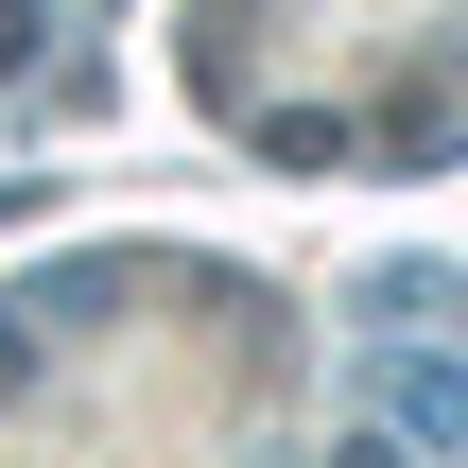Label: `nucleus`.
I'll return each instance as SVG.
<instances>
[{
	"mask_svg": "<svg viewBox=\"0 0 468 468\" xmlns=\"http://www.w3.org/2000/svg\"><path fill=\"white\" fill-rule=\"evenodd\" d=\"M35 35H52V0H0V69H35Z\"/></svg>",
	"mask_w": 468,
	"mask_h": 468,
	"instance_id": "20e7f679",
	"label": "nucleus"
},
{
	"mask_svg": "<svg viewBox=\"0 0 468 468\" xmlns=\"http://www.w3.org/2000/svg\"><path fill=\"white\" fill-rule=\"evenodd\" d=\"M365 434H382L399 468L468 452V365H452V347H434V365H417V347H382V365H365Z\"/></svg>",
	"mask_w": 468,
	"mask_h": 468,
	"instance_id": "f257e3e1",
	"label": "nucleus"
},
{
	"mask_svg": "<svg viewBox=\"0 0 468 468\" xmlns=\"http://www.w3.org/2000/svg\"><path fill=\"white\" fill-rule=\"evenodd\" d=\"M365 330H382V347L452 330V261H399V278H365Z\"/></svg>",
	"mask_w": 468,
	"mask_h": 468,
	"instance_id": "f03ea898",
	"label": "nucleus"
},
{
	"mask_svg": "<svg viewBox=\"0 0 468 468\" xmlns=\"http://www.w3.org/2000/svg\"><path fill=\"white\" fill-rule=\"evenodd\" d=\"M261 156H278V174H330V156H347V122H330V104H278V122H261Z\"/></svg>",
	"mask_w": 468,
	"mask_h": 468,
	"instance_id": "7ed1b4c3",
	"label": "nucleus"
}]
</instances>
